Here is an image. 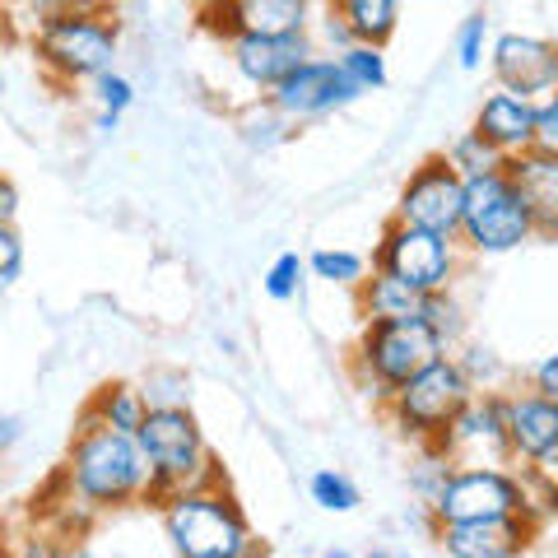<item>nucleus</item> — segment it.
Returning a JSON list of instances; mask_svg holds the SVG:
<instances>
[{"label": "nucleus", "instance_id": "obj_1", "mask_svg": "<svg viewBox=\"0 0 558 558\" xmlns=\"http://www.w3.org/2000/svg\"><path fill=\"white\" fill-rule=\"evenodd\" d=\"M61 480L70 488V502H80L89 512H117V508H131V502H145L149 461L140 451L135 433H121L80 414Z\"/></svg>", "mask_w": 558, "mask_h": 558}, {"label": "nucleus", "instance_id": "obj_2", "mask_svg": "<svg viewBox=\"0 0 558 558\" xmlns=\"http://www.w3.org/2000/svg\"><path fill=\"white\" fill-rule=\"evenodd\" d=\"M163 539L178 558H252L266 545L252 535V521L242 502L219 484H196L172 494L163 508Z\"/></svg>", "mask_w": 558, "mask_h": 558}, {"label": "nucleus", "instance_id": "obj_3", "mask_svg": "<svg viewBox=\"0 0 558 558\" xmlns=\"http://www.w3.org/2000/svg\"><path fill=\"white\" fill-rule=\"evenodd\" d=\"M135 438H140V451H145V461H149V488H145L149 508H163V502L172 494H182V488L223 480L215 451H209L196 414H191V405L149 410L145 418H140Z\"/></svg>", "mask_w": 558, "mask_h": 558}, {"label": "nucleus", "instance_id": "obj_4", "mask_svg": "<svg viewBox=\"0 0 558 558\" xmlns=\"http://www.w3.org/2000/svg\"><path fill=\"white\" fill-rule=\"evenodd\" d=\"M442 354H451V344L428 322H363L349 349V377L368 400L387 405L410 377H418Z\"/></svg>", "mask_w": 558, "mask_h": 558}, {"label": "nucleus", "instance_id": "obj_5", "mask_svg": "<svg viewBox=\"0 0 558 558\" xmlns=\"http://www.w3.org/2000/svg\"><path fill=\"white\" fill-rule=\"evenodd\" d=\"M535 238V219L521 191L512 186L508 168L465 178V205H461V252L465 256H508Z\"/></svg>", "mask_w": 558, "mask_h": 558}, {"label": "nucleus", "instance_id": "obj_6", "mask_svg": "<svg viewBox=\"0 0 558 558\" xmlns=\"http://www.w3.org/2000/svg\"><path fill=\"white\" fill-rule=\"evenodd\" d=\"M470 396H475V381L465 377L457 354H442L438 363H428L418 377H410L405 387L381 405V414L391 418V428L400 433V438L424 451V447H438L447 424L457 418V410L465 405Z\"/></svg>", "mask_w": 558, "mask_h": 558}, {"label": "nucleus", "instance_id": "obj_7", "mask_svg": "<svg viewBox=\"0 0 558 558\" xmlns=\"http://www.w3.org/2000/svg\"><path fill=\"white\" fill-rule=\"evenodd\" d=\"M112 14H57L33 28V57L57 84H94L117 61Z\"/></svg>", "mask_w": 558, "mask_h": 558}, {"label": "nucleus", "instance_id": "obj_8", "mask_svg": "<svg viewBox=\"0 0 558 558\" xmlns=\"http://www.w3.org/2000/svg\"><path fill=\"white\" fill-rule=\"evenodd\" d=\"M433 526L447 521H488V517H512L535 512L531 480H521L508 465H457L442 480V488L428 502Z\"/></svg>", "mask_w": 558, "mask_h": 558}, {"label": "nucleus", "instance_id": "obj_9", "mask_svg": "<svg viewBox=\"0 0 558 558\" xmlns=\"http://www.w3.org/2000/svg\"><path fill=\"white\" fill-rule=\"evenodd\" d=\"M461 242L447 238V233H433V229H418V223H405V219H387L381 229L377 247H373V270H387L405 284L424 289V293H438V289H451L461 275Z\"/></svg>", "mask_w": 558, "mask_h": 558}, {"label": "nucleus", "instance_id": "obj_10", "mask_svg": "<svg viewBox=\"0 0 558 558\" xmlns=\"http://www.w3.org/2000/svg\"><path fill=\"white\" fill-rule=\"evenodd\" d=\"M461 205H465V178L438 149V154H428V159H418L410 168V178L396 196V219L457 238L461 233Z\"/></svg>", "mask_w": 558, "mask_h": 558}, {"label": "nucleus", "instance_id": "obj_11", "mask_svg": "<svg viewBox=\"0 0 558 558\" xmlns=\"http://www.w3.org/2000/svg\"><path fill=\"white\" fill-rule=\"evenodd\" d=\"M502 396L508 391H475L457 410V418L447 424L438 438L442 457L451 465H508L512 447H508V414H502Z\"/></svg>", "mask_w": 558, "mask_h": 558}, {"label": "nucleus", "instance_id": "obj_12", "mask_svg": "<svg viewBox=\"0 0 558 558\" xmlns=\"http://www.w3.org/2000/svg\"><path fill=\"white\" fill-rule=\"evenodd\" d=\"M266 98L293 121H317V117H330V112H344L349 102L363 98V89L344 75L340 57H322L317 51V57H307L293 75L279 80Z\"/></svg>", "mask_w": 558, "mask_h": 558}, {"label": "nucleus", "instance_id": "obj_13", "mask_svg": "<svg viewBox=\"0 0 558 558\" xmlns=\"http://www.w3.org/2000/svg\"><path fill=\"white\" fill-rule=\"evenodd\" d=\"M312 14V0H209L196 5V28L209 43L229 47L242 33H307Z\"/></svg>", "mask_w": 558, "mask_h": 558}, {"label": "nucleus", "instance_id": "obj_14", "mask_svg": "<svg viewBox=\"0 0 558 558\" xmlns=\"http://www.w3.org/2000/svg\"><path fill=\"white\" fill-rule=\"evenodd\" d=\"M508 414V447L512 461H521L535 480L558 470V400L545 391H508L502 396Z\"/></svg>", "mask_w": 558, "mask_h": 558}, {"label": "nucleus", "instance_id": "obj_15", "mask_svg": "<svg viewBox=\"0 0 558 558\" xmlns=\"http://www.w3.org/2000/svg\"><path fill=\"white\" fill-rule=\"evenodd\" d=\"M494 84L521 98H545L558 89V43L539 33H498L488 47Z\"/></svg>", "mask_w": 558, "mask_h": 558}, {"label": "nucleus", "instance_id": "obj_16", "mask_svg": "<svg viewBox=\"0 0 558 558\" xmlns=\"http://www.w3.org/2000/svg\"><path fill=\"white\" fill-rule=\"evenodd\" d=\"M229 65L242 84H252V89L270 94L279 80L293 75L307 57H317V43H312V33H242L233 38L229 47Z\"/></svg>", "mask_w": 558, "mask_h": 558}, {"label": "nucleus", "instance_id": "obj_17", "mask_svg": "<svg viewBox=\"0 0 558 558\" xmlns=\"http://www.w3.org/2000/svg\"><path fill=\"white\" fill-rule=\"evenodd\" d=\"M539 517L512 512V517H488V521H447L433 531L438 549L451 558H512L535 545Z\"/></svg>", "mask_w": 558, "mask_h": 558}, {"label": "nucleus", "instance_id": "obj_18", "mask_svg": "<svg viewBox=\"0 0 558 558\" xmlns=\"http://www.w3.org/2000/svg\"><path fill=\"white\" fill-rule=\"evenodd\" d=\"M502 168H508L512 186L521 191V201H526V209H531L535 238L558 242V154L531 145L521 154H508Z\"/></svg>", "mask_w": 558, "mask_h": 558}, {"label": "nucleus", "instance_id": "obj_19", "mask_svg": "<svg viewBox=\"0 0 558 558\" xmlns=\"http://www.w3.org/2000/svg\"><path fill=\"white\" fill-rule=\"evenodd\" d=\"M475 131L502 154V159H508V154L531 149V145H535V98H521V94H508V89H494V94L480 102Z\"/></svg>", "mask_w": 558, "mask_h": 558}, {"label": "nucleus", "instance_id": "obj_20", "mask_svg": "<svg viewBox=\"0 0 558 558\" xmlns=\"http://www.w3.org/2000/svg\"><path fill=\"white\" fill-rule=\"evenodd\" d=\"M354 303H359L363 322H424L428 293L387 275V270H368L354 289Z\"/></svg>", "mask_w": 558, "mask_h": 558}, {"label": "nucleus", "instance_id": "obj_21", "mask_svg": "<svg viewBox=\"0 0 558 558\" xmlns=\"http://www.w3.org/2000/svg\"><path fill=\"white\" fill-rule=\"evenodd\" d=\"M330 14H340L354 43L387 47L400 28V0H330Z\"/></svg>", "mask_w": 558, "mask_h": 558}, {"label": "nucleus", "instance_id": "obj_22", "mask_svg": "<svg viewBox=\"0 0 558 558\" xmlns=\"http://www.w3.org/2000/svg\"><path fill=\"white\" fill-rule=\"evenodd\" d=\"M84 414L98 418V424H108V428L135 433L140 418L149 414V400H145V391H140V387H131V381H102V387L89 396Z\"/></svg>", "mask_w": 558, "mask_h": 558}, {"label": "nucleus", "instance_id": "obj_23", "mask_svg": "<svg viewBox=\"0 0 558 558\" xmlns=\"http://www.w3.org/2000/svg\"><path fill=\"white\" fill-rule=\"evenodd\" d=\"M293 126H299V121L279 112L266 94H260V98L252 102V108L238 117V135H242V145L256 149V154H270V149L284 145V140H293Z\"/></svg>", "mask_w": 558, "mask_h": 558}, {"label": "nucleus", "instance_id": "obj_24", "mask_svg": "<svg viewBox=\"0 0 558 558\" xmlns=\"http://www.w3.org/2000/svg\"><path fill=\"white\" fill-rule=\"evenodd\" d=\"M131 108H135V84L126 75H117V70H102L94 80V131L112 135Z\"/></svg>", "mask_w": 558, "mask_h": 558}, {"label": "nucleus", "instance_id": "obj_25", "mask_svg": "<svg viewBox=\"0 0 558 558\" xmlns=\"http://www.w3.org/2000/svg\"><path fill=\"white\" fill-rule=\"evenodd\" d=\"M368 270H373V260L349 252V247H317L307 256V275L322 279V284H336V289H359V279Z\"/></svg>", "mask_w": 558, "mask_h": 558}, {"label": "nucleus", "instance_id": "obj_26", "mask_svg": "<svg viewBox=\"0 0 558 558\" xmlns=\"http://www.w3.org/2000/svg\"><path fill=\"white\" fill-rule=\"evenodd\" d=\"M344 75L359 84L363 94H381L391 84V70H387V47H373V43H349L344 51H336Z\"/></svg>", "mask_w": 558, "mask_h": 558}, {"label": "nucleus", "instance_id": "obj_27", "mask_svg": "<svg viewBox=\"0 0 558 558\" xmlns=\"http://www.w3.org/2000/svg\"><path fill=\"white\" fill-rule=\"evenodd\" d=\"M447 163L461 172V178H480V172H494V168H502V154L488 145V140L470 126V131H461L457 140H447Z\"/></svg>", "mask_w": 558, "mask_h": 558}, {"label": "nucleus", "instance_id": "obj_28", "mask_svg": "<svg viewBox=\"0 0 558 558\" xmlns=\"http://www.w3.org/2000/svg\"><path fill=\"white\" fill-rule=\"evenodd\" d=\"M307 494H312V502H317L322 512H336V517H349L363 502L359 484L349 480L344 470H317V475L307 480Z\"/></svg>", "mask_w": 558, "mask_h": 558}, {"label": "nucleus", "instance_id": "obj_29", "mask_svg": "<svg viewBox=\"0 0 558 558\" xmlns=\"http://www.w3.org/2000/svg\"><path fill=\"white\" fill-rule=\"evenodd\" d=\"M303 279H307V256L279 252L270 260V270L260 275V289H266V299H275V303H293L303 293Z\"/></svg>", "mask_w": 558, "mask_h": 558}, {"label": "nucleus", "instance_id": "obj_30", "mask_svg": "<svg viewBox=\"0 0 558 558\" xmlns=\"http://www.w3.org/2000/svg\"><path fill=\"white\" fill-rule=\"evenodd\" d=\"M140 391H145L149 410H159V405H191V377L182 368H154L145 381H140Z\"/></svg>", "mask_w": 558, "mask_h": 558}, {"label": "nucleus", "instance_id": "obj_31", "mask_svg": "<svg viewBox=\"0 0 558 558\" xmlns=\"http://www.w3.org/2000/svg\"><path fill=\"white\" fill-rule=\"evenodd\" d=\"M488 14L484 10H475V14H465L461 20V28H457V65L461 70H480L484 65V57H488Z\"/></svg>", "mask_w": 558, "mask_h": 558}, {"label": "nucleus", "instance_id": "obj_32", "mask_svg": "<svg viewBox=\"0 0 558 558\" xmlns=\"http://www.w3.org/2000/svg\"><path fill=\"white\" fill-rule=\"evenodd\" d=\"M20 275H24V238L14 223H0V293L14 289Z\"/></svg>", "mask_w": 558, "mask_h": 558}, {"label": "nucleus", "instance_id": "obj_33", "mask_svg": "<svg viewBox=\"0 0 558 558\" xmlns=\"http://www.w3.org/2000/svg\"><path fill=\"white\" fill-rule=\"evenodd\" d=\"M24 5L33 14V24H43V20H57V14H108L112 0H24Z\"/></svg>", "mask_w": 558, "mask_h": 558}, {"label": "nucleus", "instance_id": "obj_34", "mask_svg": "<svg viewBox=\"0 0 558 558\" xmlns=\"http://www.w3.org/2000/svg\"><path fill=\"white\" fill-rule=\"evenodd\" d=\"M457 363L465 368V377L475 381V391H498L502 368H498V359L488 354V349H465V354H457Z\"/></svg>", "mask_w": 558, "mask_h": 558}, {"label": "nucleus", "instance_id": "obj_35", "mask_svg": "<svg viewBox=\"0 0 558 558\" xmlns=\"http://www.w3.org/2000/svg\"><path fill=\"white\" fill-rule=\"evenodd\" d=\"M535 145L558 154V89L535 98Z\"/></svg>", "mask_w": 558, "mask_h": 558}, {"label": "nucleus", "instance_id": "obj_36", "mask_svg": "<svg viewBox=\"0 0 558 558\" xmlns=\"http://www.w3.org/2000/svg\"><path fill=\"white\" fill-rule=\"evenodd\" d=\"M531 387L558 400V354H549V359H539V363H535V373H531Z\"/></svg>", "mask_w": 558, "mask_h": 558}, {"label": "nucleus", "instance_id": "obj_37", "mask_svg": "<svg viewBox=\"0 0 558 558\" xmlns=\"http://www.w3.org/2000/svg\"><path fill=\"white\" fill-rule=\"evenodd\" d=\"M322 43H326V47H336V51H344L349 43H354V33L344 28L340 14H330V10H326V14H322Z\"/></svg>", "mask_w": 558, "mask_h": 558}, {"label": "nucleus", "instance_id": "obj_38", "mask_svg": "<svg viewBox=\"0 0 558 558\" xmlns=\"http://www.w3.org/2000/svg\"><path fill=\"white\" fill-rule=\"evenodd\" d=\"M24 438V418L20 414H0V457H10Z\"/></svg>", "mask_w": 558, "mask_h": 558}, {"label": "nucleus", "instance_id": "obj_39", "mask_svg": "<svg viewBox=\"0 0 558 558\" xmlns=\"http://www.w3.org/2000/svg\"><path fill=\"white\" fill-rule=\"evenodd\" d=\"M14 215H20V186L0 172V223H14Z\"/></svg>", "mask_w": 558, "mask_h": 558}, {"label": "nucleus", "instance_id": "obj_40", "mask_svg": "<svg viewBox=\"0 0 558 558\" xmlns=\"http://www.w3.org/2000/svg\"><path fill=\"white\" fill-rule=\"evenodd\" d=\"M0 94H5V70H0Z\"/></svg>", "mask_w": 558, "mask_h": 558}, {"label": "nucleus", "instance_id": "obj_41", "mask_svg": "<svg viewBox=\"0 0 558 558\" xmlns=\"http://www.w3.org/2000/svg\"><path fill=\"white\" fill-rule=\"evenodd\" d=\"M196 5H209V0H191V10H196Z\"/></svg>", "mask_w": 558, "mask_h": 558}]
</instances>
